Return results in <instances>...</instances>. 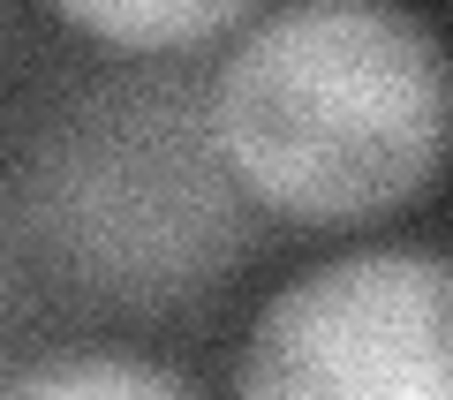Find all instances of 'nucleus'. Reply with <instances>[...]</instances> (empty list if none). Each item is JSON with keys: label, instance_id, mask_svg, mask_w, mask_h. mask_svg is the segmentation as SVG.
<instances>
[{"label": "nucleus", "instance_id": "nucleus-1", "mask_svg": "<svg viewBox=\"0 0 453 400\" xmlns=\"http://www.w3.org/2000/svg\"><path fill=\"white\" fill-rule=\"evenodd\" d=\"M204 136L250 212L363 227L446 159V46L408 8L303 0L250 16L204 83Z\"/></svg>", "mask_w": 453, "mask_h": 400}, {"label": "nucleus", "instance_id": "nucleus-2", "mask_svg": "<svg viewBox=\"0 0 453 400\" xmlns=\"http://www.w3.org/2000/svg\"><path fill=\"white\" fill-rule=\"evenodd\" d=\"M23 227L61 280L174 310L250 250V196L204 136V91L121 76L76 91L23 159Z\"/></svg>", "mask_w": 453, "mask_h": 400}, {"label": "nucleus", "instance_id": "nucleus-5", "mask_svg": "<svg viewBox=\"0 0 453 400\" xmlns=\"http://www.w3.org/2000/svg\"><path fill=\"white\" fill-rule=\"evenodd\" d=\"M0 400H204L189 378H174L151 355H121V348H68L31 363L23 378L0 385Z\"/></svg>", "mask_w": 453, "mask_h": 400}, {"label": "nucleus", "instance_id": "nucleus-3", "mask_svg": "<svg viewBox=\"0 0 453 400\" xmlns=\"http://www.w3.org/2000/svg\"><path fill=\"white\" fill-rule=\"evenodd\" d=\"M438 250H348L250 318L234 400H453Z\"/></svg>", "mask_w": 453, "mask_h": 400}, {"label": "nucleus", "instance_id": "nucleus-4", "mask_svg": "<svg viewBox=\"0 0 453 400\" xmlns=\"http://www.w3.org/2000/svg\"><path fill=\"white\" fill-rule=\"evenodd\" d=\"M257 8L242 0H68L61 23L98 46H121V53H196V46H226V38L242 31Z\"/></svg>", "mask_w": 453, "mask_h": 400}, {"label": "nucleus", "instance_id": "nucleus-6", "mask_svg": "<svg viewBox=\"0 0 453 400\" xmlns=\"http://www.w3.org/2000/svg\"><path fill=\"white\" fill-rule=\"evenodd\" d=\"M0 295H8V288H0Z\"/></svg>", "mask_w": 453, "mask_h": 400}]
</instances>
